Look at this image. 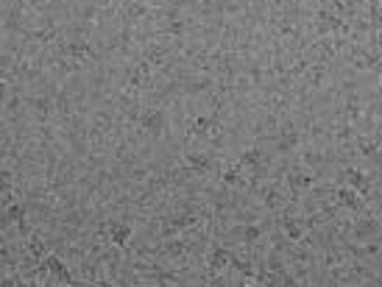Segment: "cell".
Wrapping results in <instances>:
<instances>
[{"label": "cell", "mask_w": 382, "mask_h": 287, "mask_svg": "<svg viewBox=\"0 0 382 287\" xmlns=\"http://www.w3.org/2000/svg\"><path fill=\"white\" fill-rule=\"evenodd\" d=\"M226 262H229V251H226V248H215L212 254H209V268H212V271L226 268Z\"/></svg>", "instance_id": "1"}, {"label": "cell", "mask_w": 382, "mask_h": 287, "mask_svg": "<svg viewBox=\"0 0 382 287\" xmlns=\"http://www.w3.org/2000/svg\"><path fill=\"white\" fill-rule=\"evenodd\" d=\"M346 176H349V184H351L354 190H366L368 187V176H366V173H360V170H349Z\"/></svg>", "instance_id": "2"}, {"label": "cell", "mask_w": 382, "mask_h": 287, "mask_svg": "<svg viewBox=\"0 0 382 287\" xmlns=\"http://www.w3.org/2000/svg\"><path fill=\"white\" fill-rule=\"evenodd\" d=\"M128 237H131V232H128L126 226H114V229H112V240H114V245H126V243H128Z\"/></svg>", "instance_id": "3"}, {"label": "cell", "mask_w": 382, "mask_h": 287, "mask_svg": "<svg viewBox=\"0 0 382 287\" xmlns=\"http://www.w3.org/2000/svg\"><path fill=\"white\" fill-rule=\"evenodd\" d=\"M259 162V151H246L243 159H240V165H257Z\"/></svg>", "instance_id": "4"}, {"label": "cell", "mask_w": 382, "mask_h": 287, "mask_svg": "<svg viewBox=\"0 0 382 287\" xmlns=\"http://www.w3.org/2000/svg\"><path fill=\"white\" fill-rule=\"evenodd\" d=\"M285 232H287L290 240H299V226H296L293 221H285Z\"/></svg>", "instance_id": "5"}, {"label": "cell", "mask_w": 382, "mask_h": 287, "mask_svg": "<svg viewBox=\"0 0 382 287\" xmlns=\"http://www.w3.org/2000/svg\"><path fill=\"white\" fill-rule=\"evenodd\" d=\"M243 237H246L248 243H254V240L259 237V229H257V226H248L246 232H243Z\"/></svg>", "instance_id": "6"}]
</instances>
